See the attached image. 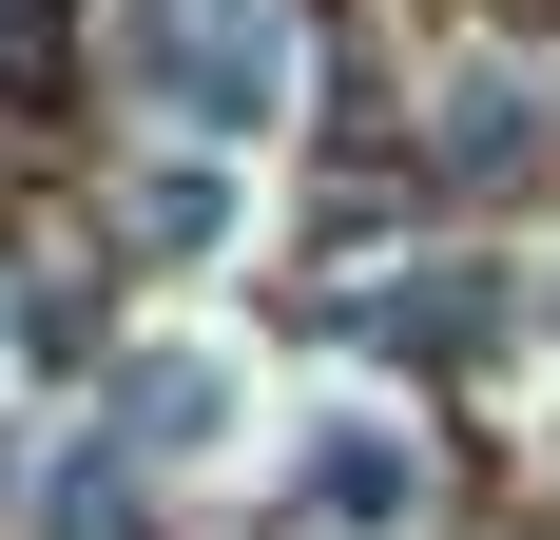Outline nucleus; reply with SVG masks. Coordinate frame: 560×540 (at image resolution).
<instances>
[{
	"label": "nucleus",
	"instance_id": "obj_1",
	"mask_svg": "<svg viewBox=\"0 0 560 540\" xmlns=\"http://www.w3.org/2000/svg\"><path fill=\"white\" fill-rule=\"evenodd\" d=\"M290 97H310V39H290V0H194L155 39V116L194 136V155H252V136H290Z\"/></svg>",
	"mask_w": 560,
	"mask_h": 540
},
{
	"label": "nucleus",
	"instance_id": "obj_2",
	"mask_svg": "<svg viewBox=\"0 0 560 540\" xmlns=\"http://www.w3.org/2000/svg\"><path fill=\"white\" fill-rule=\"evenodd\" d=\"M232 444H252V367H232L213 328L116 348V463H232Z\"/></svg>",
	"mask_w": 560,
	"mask_h": 540
},
{
	"label": "nucleus",
	"instance_id": "obj_3",
	"mask_svg": "<svg viewBox=\"0 0 560 540\" xmlns=\"http://www.w3.org/2000/svg\"><path fill=\"white\" fill-rule=\"evenodd\" d=\"M290 502L329 540H406L425 521V444H406V406H329V425L290 444Z\"/></svg>",
	"mask_w": 560,
	"mask_h": 540
},
{
	"label": "nucleus",
	"instance_id": "obj_4",
	"mask_svg": "<svg viewBox=\"0 0 560 540\" xmlns=\"http://www.w3.org/2000/svg\"><path fill=\"white\" fill-rule=\"evenodd\" d=\"M116 213H136V251H174V270H194V251H232V232H252V193H232V155H155Z\"/></svg>",
	"mask_w": 560,
	"mask_h": 540
},
{
	"label": "nucleus",
	"instance_id": "obj_5",
	"mask_svg": "<svg viewBox=\"0 0 560 540\" xmlns=\"http://www.w3.org/2000/svg\"><path fill=\"white\" fill-rule=\"evenodd\" d=\"M387 348H483V328H503V270H387Z\"/></svg>",
	"mask_w": 560,
	"mask_h": 540
},
{
	"label": "nucleus",
	"instance_id": "obj_6",
	"mask_svg": "<svg viewBox=\"0 0 560 540\" xmlns=\"http://www.w3.org/2000/svg\"><path fill=\"white\" fill-rule=\"evenodd\" d=\"M78 78V0H0V97H58Z\"/></svg>",
	"mask_w": 560,
	"mask_h": 540
},
{
	"label": "nucleus",
	"instance_id": "obj_7",
	"mask_svg": "<svg viewBox=\"0 0 560 540\" xmlns=\"http://www.w3.org/2000/svg\"><path fill=\"white\" fill-rule=\"evenodd\" d=\"M522 116H541L522 78H445V155H464V174H503V155H522Z\"/></svg>",
	"mask_w": 560,
	"mask_h": 540
},
{
	"label": "nucleus",
	"instance_id": "obj_8",
	"mask_svg": "<svg viewBox=\"0 0 560 540\" xmlns=\"http://www.w3.org/2000/svg\"><path fill=\"white\" fill-rule=\"evenodd\" d=\"M39 444H58V425H20V406H0V521H39V483H58Z\"/></svg>",
	"mask_w": 560,
	"mask_h": 540
}]
</instances>
